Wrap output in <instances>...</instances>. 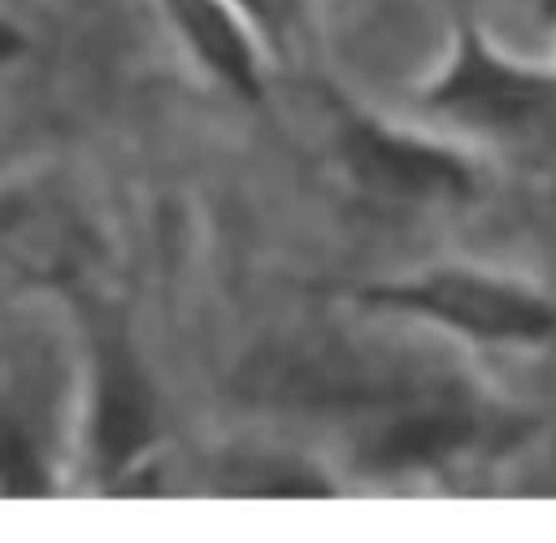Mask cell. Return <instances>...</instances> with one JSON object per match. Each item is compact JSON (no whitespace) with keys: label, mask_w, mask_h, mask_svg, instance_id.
Returning <instances> with one entry per match:
<instances>
[{"label":"cell","mask_w":556,"mask_h":543,"mask_svg":"<svg viewBox=\"0 0 556 543\" xmlns=\"http://www.w3.org/2000/svg\"><path fill=\"white\" fill-rule=\"evenodd\" d=\"M543 13H547V22H556V0H543Z\"/></svg>","instance_id":"9"},{"label":"cell","mask_w":556,"mask_h":543,"mask_svg":"<svg viewBox=\"0 0 556 543\" xmlns=\"http://www.w3.org/2000/svg\"><path fill=\"white\" fill-rule=\"evenodd\" d=\"M0 487L4 491H22V495H39L43 491V469L35 460V447L4 417H0Z\"/></svg>","instance_id":"6"},{"label":"cell","mask_w":556,"mask_h":543,"mask_svg":"<svg viewBox=\"0 0 556 543\" xmlns=\"http://www.w3.org/2000/svg\"><path fill=\"white\" fill-rule=\"evenodd\" d=\"M339 148L348 169L387 195H408V200H426V195H465L469 191V165L439 143H426L408 130H395L361 109L339 104Z\"/></svg>","instance_id":"3"},{"label":"cell","mask_w":556,"mask_h":543,"mask_svg":"<svg viewBox=\"0 0 556 543\" xmlns=\"http://www.w3.org/2000/svg\"><path fill=\"white\" fill-rule=\"evenodd\" d=\"M152 391L135 361L122 348H109L100 361V395H96V452L104 469H122L152 443Z\"/></svg>","instance_id":"5"},{"label":"cell","mask_w":556,"mask_h":543,"mask_svg":"<svg viewBox=\"0 0 556 543\" xmlns=\"http://www.w3.org/2000/svg\"><path fill=\"white\" fill-rule=\"evenodd\" d=\"M369 308L426 317L482 343H543L556 334V304L526 282L482 269H426L400 282H374L356 291Z\"/></svg>","instance_id":"1"},{"label":"cell","mask_w":556,"mask_h":543,"mask_svg":"<svg viewBox=\"0 0 556 543\" xmlns=\"http://www.w3.org/2000/svg\"><path fill=\"white\" fill-rule=\"evenodd\" d=\"M235 4H239L265 35H274V0H235Z\"/></svg>","instance_id":"7"},{"label":"cell","mask_w":556,"mask_h":543,"mask_svg":"<svg viewBox=\"0 0 556 543\" xmlns=\"http://www.w3.org/2000/svg\"><path fill=\"white\" fill-rule=\"evenodd\" d=\"M22 52V35L9 26V22H0V61H9V56H17Z\"/></svg>","instance_id":"8"},{"label":"cell","mask_w":556,"mask_h":543,"mask_svg":"<svg viewBox=\"0 0 556 543\" xmlns=\"http://www.w3.org/2000/svg\"><path fill=\"white\" fill-rule=\"evenodd\" d=\"M426 104L478 126H526L556 109V74L504 61L473 22H460L452 65L430 83Z\"/></svg>","instance_id":"2"},{"label":"cell","mask_w":556,"mask_h":543,"mask_svg":"<svg viewBox=\"0 0 556 543\" xmlns=\"http://www.w3.org/2000/svg\"><path fill=\"white\" fill-rule=\"evenodd\" d=\"M178 30L195 48V56L243 100L261 104L265 78H261V52L248 35V22L239 17L235 0H165Z\"/></svg>","instance_id":"4"}]
</instances>
